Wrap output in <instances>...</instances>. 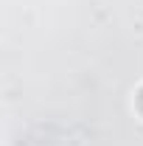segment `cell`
<instances>
[{
  "instance_id": "cell-1",
  "label": "cell",
  "mask_w": 143,
  "mask_h": 146,
  "mask_svg": "<svg viewBox=\"0 0 143 146\" xmlns=\"http://www.w3.org/2000/svg\"><path fill=\"white\" fill-rule=\"evenodd\" d=\"M138 110H140V115H143V87L138 90Z\"/></svg>"
}]
</instances>
